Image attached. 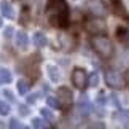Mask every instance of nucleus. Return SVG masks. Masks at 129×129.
<instances>
[{
	"mask_svg": "<svg viewBox=\"0 0 129 129\" xmlns=\"http://www.w3.org/2000/svg\"><path fill=\"white\" fill-rule=\"evenodd\" d=\"M124 83H126V86L129 88V70L124 72Z\"/></svg>",
	"mask_w": 129,
	"mask_h": 129,
	"instance_id": "nucleus-30",
	"label": "nucleus"
},
{
	"mask_svg": "<svg viewBox=\"0 0 129 129\" xmlns=\"http://www.w3.org/2000/svg\"><path fill=\"white\" fill-rule=\"evenodd\" d=\"M32 126L37 127V129H48L49 127L46 118H34V120H32Z\"/></svg>",
	"mask_w": 129,
	"mask_h": 129,
	"instance_id": "nucleus-13",
	"label": "nucleus"
},
{
	"mask_svg": "<svg viewBox=\"0 0 129 129\" xmlns=\"http://www.w3.org/2000/svg\"><path fill=\"white\" fill-rule=\"evenodd\" d=\"M110 102L118 108V110L121 108V104H120V101H118V96H116V94H112V96H110Z\"/></svg>",
	"mask_w": 129,
	"mask_h": 129,
	"instance_id": "nucleus-22",
	"label": "nucleus"
},
{
	"mask_svg": "<svg viewBox=\"0 0 129 129\" xmlns=\"http://www.w3.org/2000/svg\"><path fill=\"white\" fill-rule=\"evenodd\" d=\"M0 27H2V18H0Z\"/></svg>",
	"mask_w": 129,
	"mask_h": 129,
	"instance_id": "nucleus-32",
	"label": "nucleus"
},
{
	"mask_svg": "<svg viewBox=\"0 0 129 129\" xmlns=\"http://www.w3.org/2000/svg\"><path fill=\"white\" fill-rule=\"evenodd\" d=\"M40 113H42V116H43V118H46V120H49V121H53V120H54V115L48 110V108H42Z\"/></svg>",
	"mask_w": 129,
	"mask_h": 129,
	"instance_id": "nucleus-19",
	"label": "nucleus"
},
{
	"mask_svg": "<svg viewBox=\"0 0 129 129\" xmlns=\"http://www.w3.org/2000/svg\"><path fill=\"white\" fill-rule=\"evenodd\" d=\"M3 96L7 97L10 102H14V96H13V92L10 91V89H3Z\"/></svg>",
	"mask_w": 129,
	"mask_h": 129,
	"instance_id": "nucleus-27",
	"label": "nucleus"
},
{
	"mask_svg": "<svg viewBox=\"0 0 129 129\" xmlns=\"http://www.w3.org/2000/svg\"><path fill=\"white\" fill-rule=\"evenodd\" d=\"M46 104H48L51 108H57V107H59V101H57L56 97H53V96L46 97Z\"/></svg>",
	"mask_w": 129,
	"mask_h": 129,
	"instance_id": "nucleus-17",
	"label": "nucleus"
},
{
	"mask_svg": "<svg viewBox=\"0 0 129 129\" xmlns=\"http://www.w3.org/2000/svg\"><path fill=\"white\" fill-rule=\"evenodd\" d=\"M2 73H3V83H10L13 80V75H11V72L7 70V69H2Z\"/></svg>",
	"mask_w": 129,
	"mask_h": 129,
	"instance_id": "nucleus-18",
	"label": "nucleus"
},
{
	"mask_svg": "<svg viewBox=\"0 0 129 129\" xmlns=\"http://www.w3.org/2000/svg\"><path fill=\"white\" fill-rule=\"evenodd\" d=\"M0 11H2V14H3L5 18H8V19H13L14 18V10H13V7L8 2H5V0L0 3Z\"/></svg>",
	"mask_w": 129,
	"mask_h": 129,
	"instance_id": "nucleus-10",
	"label": "nucleus"
},
{
	"mask_svg": "<svg viewBox=\"0 0 129 129\" xmlns=\"http://www.w3.org/2000/svg\"><path fill=\"white\" fill-rule=\"evenodd\" d=\"M72 99H73V94L69 88L61 86L57 89V101H59V107H61L62 110H67V108L70 107Z\"/></svg>",
	"mask_w": 129,
	"mask_h": 129,
	"instance_id": "nucleus-5",
	"label": "nucleus"
},
{
	"mask_svg": "<svg viewBox=\"0 0 129 129\" xmlns=\"http://www.w3.org/2000/svg\"><path fill=\"white\" fill-rule=\"evenodd\" d=\"M46 19L54 27H66L69 21V5L66 0H49L46 5Z\"/></svg>",
	"mask_w": 129,
	"mask_h": 129,
	"instance_id": "nucleus-1",
	"label": "nucleus"
},
{
	"mask_svg": "<svg viewBox=\"0 0 129 129\" xmlns=\"http://www.w3.org/2000/svg\"><path fill=\"white\" fill-rule=\"evenodd\" d=\"M46 70H48L49 80H51L53 83H57L59 80H61V73H59V69H57L56 66H48Z\"/></svg>",
	"mask_w": 129,
	"mask_h": 129,
	"instance_id": "nucleus-11",
	"label": "nucleus"
},
{
	"mask_svg": "<svg viewBox=\"0 0 129 129\" xmlns=\"http://www.w3.org/2000/svg\"><path fill=\"white\" fill-rule=\"evenodd\" d=\"M3 83V73H2V67H0V85Z\"/></svg>",
	"mask_w": 129,
	"mask_h": 129,
	"instance_id": "nucleus-31",
	"label": "nucleus"
},
{
	"mask_svg": "<svg viewBox=\"0 0 129 129\" xmlns=\"http://www.w3.org/2000/svg\"><path fill=\"white\" fill-rule=\"evenodd\" d=\"M16 88H18V92L19 94H27L29 92V89H30V85H29V81L27 80H19L18 81V85H16Z\"/></svg>",
	"mask_w": 129,
	"mask_h": 129,
	"instance_id": "nucleus-14",
	"label": "nucleus"
},
{
	"mask_svg": "<svg viewBox=\"0 0 129 129\" xmlns=\"http://www.w3.org/2000/svg\"><path fill=\"white\" fill-rule=\"evenodd\" d=\"M34 43H35V46H38V48H45L48 40H46V37H45V34L37 32L35 35H34Z\"/></svg>",
	"mask_w": 129,
	"mask_h": 129,
	"instance_id": "nucleus-12",
	"label": "nucleus"
},
{
	"mask_svg": "<svg viewBox=\"0 0 129 129\" xmlns=\"http://www.w3.org/2000/svg\"><path fill=\"white\" fill-rule=\"evenodd\" d=\"M37 97H38V94H32V96L27 97V102H29V104H35V102H37Z\"/></svg>",
	"mask_w": 129,
	"mask_h": 129,
	"instance_id": "nucleus-28",
	"label": "nucleus"
},
{
	"mask_svg": "<svg viewBox=\"0 0 129 129\" xmlns=\"http://www.w3.org/2000/svg\"><path fill=\"white\" fill-rule=\"evenodd\" d=\"M27 45H29V37H27V34L22 32V30H19V32L16 34V46L21 48V49H26Z\"/></svg>",
	"mask_w": 129,
	"mask_h": 129,
	"instance_id": "nucleus-9",
	"label": "nucleus"
},
{
	"mask_svg": "<svg viewBox=\"0 0 129 129\" xmlns=\"http://www.w3.org/2000/svg\"><path fill=\"white\" fill-rule=\"evenodd\" d=\"M94 112H96L99 116H104V115H105V112H104V105H101V104H96V107H94Z\"/></svg>",
	"mask_w": 129,
	"mask_h": 129,
	"instance_id": "nucleus-25",
	"label": "nucleus"
},
{
	"mask_svg": "<svg viewBox=\"0 0 129 129\" xmlns=\"http://www.w3.org/2000/svg\"><path fill=\"white\" fill-rule=\"evenodd\" d=\"M19 115H21V116H27L29 115V108H27V105H22V104H21V105H19Z\"/></svg>",
	"mask_w": 129,
	"mask_h": 129,
	"instance_id": "nucleus-26",
	"label": "nucleus"
},
{
	"mask_svg": "<svg viewBox=\"0 0 129 129\" xmlns=\"http://www.w3.org/2000/svg\"><path fill=\"white\" fill-rule=\"evenodd\" d=\"M10 127H11V129H18V127H22V124L16 120V118H11V120H10Z\"/></svg>",
	"mask_w": 129,
	"mask_h": 129,
	"instance_id": "nucleus-24",
	"label": "nucleus"
},
{
	"mask_svg": "<svg viewBox=\"0 0 129 129\" xmlns=\"http://www.w3.org/2000/svg\"><path fill=\"white\" fill-rule=\"evenodd\" d=\"M126 34H127V32L124 30V29H118V38H120V40L126 37Z\"/></svg>",
	"mask_w": 129,
	"mask_h": 129,
	"instance_id": "nucleus-29",
	"label": "nucleus"
},
{
	"mask_svg": "<svg viewBox=\"0 0 129 129\" xmlns=\"http://www.w3.org/2000/svg\"><path fill=\"white\" fill-rule=\"evenodd\" d=\"M77 112H78V115L80 116H88L89 113L92 112V105H91V102H89V99L86 94H81L80 99H78V102H77Z\"/></svg>",
	"mask_w": 129,
	"mask_h": 129,
	"instance_id": "nucleus-7",
	"label": "nucleus"
},
{
	"mask_svg": "<svg viewBox=\"0 0 129 129\" xmlns=\"http://www.w3.org/2000/svg\"><path fill=\"white\" fill-rule=\"evenodd\" d=\"M10 112H11V108H10V104L0 101V115H8Z\"/></svg>",
	"mask_w": 129,
	"mask_h": 129,
	"instance_id": "nucleus-16",
	"label": "nucleus"
},
{
	"mask_svg": "<svg viewBox=\"0 0 129 129\" xmlns=\"http://www.w3.org/2000/svg\"><path fill=\"white\" fill-rule=\"evenodd\" d=\"M86 5H88L89 11H91L94 16H97V18H104V16L107 14V8H105V5H104L101 0H88Z\"/></svg>",
	"mask_w": 129,
	"mask_h": 129,
	"instance_id": "nucleus-8",
	"label": "nucleus"
},
{
	"mask_svg": "<svg viewBox=\"0 0 129 129\" xmlns=\"http://www.w3.org/2000/svg\"><path fill=\"white\" fill-rule=\"evenodd\" d=\"M120 118H121V121L124 123L126 126H129V110H123L120 113Z\"/></svg>",
	"mask_w": 129,
	"mask_h": 129,
	"instance_id": "nucleus-20",
	"label": "nucleus"
},
{
	"mask_svg": "<svg viewBox=\"0 0 129 129\" xmlns=\"http://www.w3.org/2000/svg\"><path fill=\"white\" fill-rule=\"evenodd\" d=\"M13 34H14V29H13V26H8V27H5V30H3V37H5V38H11V37H13Z\"/></svg>",
	"mask_w": 129,
	"mask_h": 129,
	"instance_id": "nucleus-21",
	"label": "nucleus"
},
{
	"mask_svg": "<svg viewBox=\"0 0 129 129\" xmlns=\"http://www.w3.org/2000/svg\"><path fill=\"white\" fill-rule=\"evenodd\" d=\"M72 83H73V86H75L77 89H83L86 85H89V78L86 75L85 69H80V67L73 69V72H72Z\"/></svg>",
	"mask_w": 129,
	"mask_h": 129,
	"instance_id": "nucleus-4",
	"label": "nucleus"
},
{
	"mask_svg": "<svg viewBox=\"0 0 129 129\" xmlns=\"http://www.w3.org/2000/svg\"><path fill=\"white\" fill-rule=\"evenodd\" d=\"M105 81H107V85L110 88H113V89H121L123 83H124V78L121 77V73L118 70L110 69V70L105 72Z\"/></svg>",
	"mask_w": 129,
	"mask_h": 129,
	"instance_id": "nucleus-3",
	"label": "nucleus"
},
{
	"mask_svg": "<svg viewBox=\"0 0 129 129\" xmlns=\"http://www.w3.org/2000/svg\"><path fill=\"white\" fill-rule=\"evenodd\" d=\"M92 49L96 51L102 59H110L113 56V45L105 35H94L91 38Z\"/></svg>",
	"mask_w": 129,
	"mask_h": 129,
	"instance_id": "nucleus-2",
	"label": "nucleus"
},
{
	"mask_svg": "<svg viewBox=\"0 0 129 129\" xmlns=\"http://www.w3.org/2000/svg\"><path fill=\"white\" fill-rule=\"evenodd\" d=\"M99 73L97 72H92L91 75H89V86H92V88H96L97 85H99Z\"/></svg>",
	"mask_w": 129,
	"mask_h": 129,
	"instance_id": "nucleus-15",
	"label": "nucleus"
},
{
	"mask_svg": "<svg viewBox=\"0 0 129 129\" xmlns=\"http://www.w3.org/2000/svg\"><path fill=\"white\" fill-rule=\"evenodd\" d=\"M105 102H107V99H105V94H104V91H101V92H99V96H97V101H96V104L105 105Z\"/></svg>",
	"mask_w": 129,
	"mask_h": 129,
	"instance_id": "nucleus-23",
	"label": "nucleus"
},
{
	"mask_svg": "<svg viewBox=\"0 0 129 129\" xmlns=\"http://www.w3.org/2000/svg\"><path fill=\"white\" fill-rule=\"evenodd\" d=\"M85 27H86V30L89 34H96V35H99V34H104L105 32V22L102 21V19H99L97 16L94 18V19H88L86 24H85Z\"/></svg>",
	"mask_w": 129,
	"mask_h": 129,
	"instance_id": "nucleus-6",
	"label": "nucleus"
}]
</instances>
